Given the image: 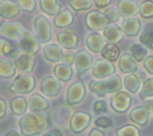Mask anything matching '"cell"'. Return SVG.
I'll return each instance as SVG.
<instances>
[{
	"instance_id": "obj_1",
	"label": "cell",
	"mask_w": 153,
	"mask_h": 136,
	"mask_svg": "<svg viewBox=\"0 0 153 136\" xmlns=\"http://www.w3.org/2000/svg\"><path fill=\"white\" fill-rule=\"evenodd\" d=\"M18 126L23 136H38L49 128V120L45 113L31 112L20 117Z\"/></svg>"
},
{
	"instance_id": "obj_2",
	"label": "cell",
	"mask_w": 153,
	"mask_h": 136,
	"mask_svg": "<svg viewBox=\"0 0 153 136\" xmlns=\"http://www.w3.org/2000/svg\"><path fill=\"white\" fill-rule=\"evenodd\" d=\"M123 84L118 75H112L103 80H91L88 82V91L94 95L103 98L108 94H115L121 91Z\"/></svg>"
},
{
	"instance_id": "obj_3",
	"label": "cell",
	"mask_w": 153,
	"mask_h": 136,
	"mask_svg": "<svg viewBox=\"0 0 153 136\" xmlns=\"http://www.w3.org/2000/svg\"><path fill=\"white\" fill-rule=\"evenodd\" d=\"M36 86V80L32 75H17L10 86V92L17 94H26L33 91Z\"/></svg>"
},
{
	"instance_id": "obj_4",
	"label": "cell",
	"mask_w": 153,
	"mask_h": 136,
	"mask_svg": "<svg viewBox=\"0 0 153 136\" xmlns=\"http://www.w3.org/2000/svg\"><path fill=\"white\" fill-rule=\"evenodd\" d=\"M33 27L39 43L48 44V42L51 39V24L48 18L44 16H37L33 20Z\"/></svg>"
},
{
	"instance_id": "obj_5",
	"label": "cell",
	"mask_w": 153,
	"mask_h": 136,
	"mask_svg": "<svg viewBox=\"0 0 153 136\" xmlns=\"http://www.w3.org/2000/svg\"><path fill=\"white\" fill-rule=\"evenodd\" d=\"M91 119H92V117L88 112L75 111V112H73V116H72L69 125H68L69 130L73 134H81L86 130V128H88Z\"/></svg>"
},
{
	"instance_id": "obj_6",
	"label": "cell",
	"mask_w": 153,
	"mask_h": 136,
	"mask_svg": "<svg viewBox=\"0 0 153 136\" xmlns=\"http://www.w3.org/2000/svg\"><path fill=\"white\" fill-rule=\"evenodd\" d=\"M19 47L24 51V54H29L31 56L37 54L41 48L39 41L36 37V35H33L27 30H24L22 36L19 37Z\"/></svg>"
},
{
	"instance_id": "obj_7",
	"label": "cell",
	"mask_w": 153,
	"mask_h": 136,
	"mask_svg": "<svg viewBox=\"0 0 153 136\" xmlns=\"http://www.w3.org/2000/svg\"><path fill=\"white\" fill-rule=\"evenodd\" d=\"M85 93H86V89H85V85L82 84V81L81 80L74 81L72 85H69L66 92L67 105L73 106V105L80 104L85 98Z\"/></svg>"
},
{
	"instance_id": "obj_8",
	"label": "cell",
	"mask_w": 153,
	"mask_h": 136,
	"mask_svg": "<svg viewBox=\"0 0 153 136\" xmlns=\"http://www.w3.org/2000/svg\"><path fill=\"white\" fill-rule=\"evenodd\" d=\"M115 72H116V68L112 64V62H110L105 58L96 60V62L93 63V67H92V75L97 80L108 79V78L115 75Z\"/></svg>"
},
{
	"instance_id": "obj_9",
	"label": "cell",
	"mask_w": 153,
	"mask_h": 136,
	"mask_svg": "<svg viewBox=\"0 0 153 136\" xmlns=\"http://www.w3.org/2000/svg\"><path fill=\"white\" fill-rule=\"evenodd\" d=\"M61 88H62L61 81L56 76H51V75L44 76L39 84V89L42 94L48 98H54L59 95L61 92Z\"/></svg>"
},
{
	"instance_id": "obj_10",
	"label": "cell",
	"mask_w": 153,
	"mask_h": 136,
	"mask_svg": "<svg viewBox=\"0 0 153 136\" xmlns=\"http://www.w3.org/2000/svg\"><path fill=\"white\" fill-rule=\"evenodd\" d=\"M131 105V97L129 92L120 91L111 95L110 99V106L111 109L117 113H124L129 110Z\"/></svg>"
},
{
	"instance_id": "obj_11",
	"label": "cell",
	"mask_w": 153,
	"mask_h": 136,
	"mask_svg": "<svg viewBox=\"0 0 153 136\" xmlns=\"http://www.w3.org/2000/svg\"><path fill=\"white\" fill-rule=\"evenodd\" d=\"M85 24L88 29L98 31V30L105 29L108 25H110V20L108 19V17L104 13H102L99 11H90L86 14Z\"/></svg>"
},
{
	"instance_id": "obj_12",
	"label": "cell",
	"mask_w": 153,
	"mask_h": 136,
	"mask_svg": "<svg viewBox=\"0 0 153 136\" xmlns=\"http://www.w3.org/2000/svg\"><path fill=\"white\" fill-rule=\"evenodd\" d=\"M76 57H75V68H76V73L78 75H82L84 73H86L88 69H91L93 67V58L91 56V54L88 51H86L85 49H80L79 51H76Z\"/></svg>"
},
{
	"instance_id": "obj_13",
	"label": "cell",
	"mask_w": 153,
	"mask_h": 136,
	"mask_svg": "<svg viewBox=\"0 0 153 136\" xmlns=\"http://www.w3.org/2000/svg\"><path fill=\"white\" fill-rule=\"evenodd\" d=\"M72 116H73L72 110L68 106H65V105L56 106L50 112V117H51L53 122L59 126H67V124L69 125Z\"/></svg>"
},
{
	"instance_id": "obj_14",
	"label": "cell",
	"mask_w": 153,
	"mask_h": 136,
	"mask_svg": "<svg viewBox=\"0 0 153 136\" xmlns=\"http://www.w3.org/2000/svg\"><path fill=\"white\" fill-rule=\"evenodd\" d=\"M56 38H57V42H59L60 47H62L67 50L75 49L76 45H78V42H79L78 35L72 30H63V31L57 32Z\"/></svg>"
},
{
	"instance_id": "obj_15",
	"label": "cell",
	"mask_w": 153,
	"mask_h": 136,
	"mask_svg": "<svg viewBox=\"0 0 153 136\" xmlns=\"http://www.w3.org/2000/svg\"><path fill=\"white\" fill-rule=\"evenodd\" d=\"M116 8L120 16L123 18H133L140 11V6L136 0H120Z\"/></svg>"
},
{
	"instance_id": "obj_16",
	"label": "cell",
	"mask_w": 153,
	"mask_h": 136,
	"mask_svg": "<svg viewBox=\"0 0 153 136\" xmlns=\"http://www.w3.org/2000/svg\"><path fill=\"white\" fill-rule=\"evenodd\" d=\"M24 29H23V25L22 23L19 21H8V23H2L1 24V27H0V35L5 38H17V37H20L22 33H23Z\"/></svg>"
},
{
	"instance_id": "obj_17",
	"label": "cell",
	"mask_w": 153,
	"mask_h": 136,
	"mask_svg": "<svg viewBox=\"0 0 153 136\" xmlns=\"http://www.w3.org/2000/svg\"><path fill=\"white\" fill-rule=\"evenodd\" d=\"M103 37L108 43L111 44H117L122 41L123 38V31L121 29V26L116 25V24H110L108 25L104 31H103Z\"/></svg>"
},
{
	"instance_id": "obj_18",
	"label": "cell",
	"mask_w": 153,
	"mask_h": 136,
	"mask_svg": "<svg viewBox=\"0 0 153 136\" xmlns=\"http://www.w3.org/2000/svg\"><path fill=\"white\" fill-rule=\"evenodd\" d=\"M129 118L133 123L140 125V126H145L148 123V118H149V111L142 105V106H135L134 109L130 110L129 112Z\"/></svg>"
},
{
	"instance_id": "obj_19",
	"label": "cell",
	"mask_w": 153,
	"mask_h": 136,
	"mask_svg": "<svg viewBox=\"0 0 153 136\" xmlns=\"http://www.w3.org/2000/svg\"><path fill=\"white\" fill-rule=\"evenodd\" d=\"M20 7L13 0H1L0 1V16L5 19L16 18L19 14Z\"/></svg>"
},
{
	"instance_id": "obj_20",
	"label": "cell",
	"mask_w": 153,
	"mask_h": 136,
	"mask_svg": "<svg viewBox=\"0 0 153 136\" xmlns=\"http://www.w3.org/2000/svg\"><path fill=\"white\" fill-rule=\"evenodd\" d=\"M121 29L127 37H136L141 30V23L135 17L126 18L121 24Z\"/></svg>"
},
{
	"instance_id": "obj_21",
	"label": "cell",
	"mask_w": 153,
	"mask_h": 136,
	"mask_svg": "<svg viewBox=\"0 0 153 136\" xmlns=\"http://www.w3.org/2000/svg\"><path fill=\"white\" fill-rule=\"evenodd\" d=\"M13 63L16 66V68L22 72V73H26L29 74L30 72H32L33 66H35V58L29 55V54H22L20 56H18L17 58L13 60Z\"/></svg>"
},
{
	"instance_id": "obj_22",
	"label": "cell",
	"mask_w": 153,
	"mask_h": 136,
	"mask_svg": "<svg viewBox=\"0 0 153 136\" xmlns=\"http://www.w3.org/2000/svg\"><path fill=\"white\" fill-rule=\"evenodd\" d=\"M49 106H50L49 101L42 94L33 93L29 98V107H30L31 112H43V111L48 110Z\"/></svg>"
},
{
	"instance_id": "obj_23",
	"label": "cell",
	"mask_w": 153,
	"mask_h": 136,
	"mask_svg": "<svg viewBox=\"0 0 153 136\" xmlns=\"http://www.w3.org/2000/svg\"><path fill=\"white\" fill-rule=\"evenodd\" d=\"M86 45L90 51L92 52H102L103 48L105 47L104 44V37L99 35L98 32H90L86 37Z\"/></svg>"
},
{
	"instance_id": "obj_24",
	"label": "cell",
	"mask_w": 153,
	"mask_h": 136,
	"mask_svg": "<svg viewBox=\"0 0 153 136\" xmlns=\"http://www.w3.org/2000/svg\"><path fill=\"white\" fill-rule=\"evenodd\" d=\"M43 55L45 57V60H48L49 62L53 63H59L62 60V49L60 45L50 43V44H45V47L43 48Z\"/></svg>"
},
{
	"instance_id": "obj_25",
	"label": "cell",
	"mask_w": 153,
	"mask_h": 136,
	"mask_svg": "<svg viewBox=\"0 0 153 136\" xmlns=\"http://www.w3.org/2000/svg\"><path fill=\"white\" fill-rule=\"evenodd\" d=\"M118 68L122 73L130 74L137 70V62L130 54H122L118 58Z\"/></svg>"
},
{
	"instance_id": "obj_26",
	"label": "cell",
	"mask_w": 153,
	"mask_h": 136,
	"mask_svg": "<svg viewBox=\"0 0 153 136\" xmlns=\"http://www.w3.org/2000/svg\"><path fill=\"white\" fill-rule=\"evenodd\" d=\"M74 23V14L69 8L62 10L54 18V25L57 27H68Z\"/></svg>"
},
{
	"instance_id": "obj_27",
	"label": "cell",
	"mask_w": 153,
	"mask_h": 136,
	"mask_svg": "<svg viewBox=\"0 0 153 136\" xmlns=\"http://www.w3.org/2000/svg\"><path fill=\"white\" fill-rule=\"evenodd\" d=\"M10 106H11V111L13 115L16 116H24L26 115V111H27V100L24 98V97H14L10 100Z\"/></svg>"
},
{
	"instance_id": "obj_28",
	"label": "cell",
	"mask_w": 153,
	"mask_h": 136,
	"mask_svg": "<svg viewBox=\"0 0 153 136\" xmlns=\"http://www.w3.org/2000/svg\"><path fill=\"white\" fill-rule=\"evenodd\" d=\"M123 85L126 87V89L129 92V93H137L141 88V81H140V78L134 74V73H130L128 75L124 76V80H123Z\"/></svg>"
},
{
	"instance_id": "obj_29",
	"label": "cell",
	"mask_w": 153,
	"mask_h": 136,
	"mask_svg": "<svg viewBox=\"0 0 153 136\" xmlns=\"http://www.w3.org/2000/svg\"><path fill=\"white\" fill-rule=\"evenodd\" d=\"M54 75L60 80V81H69L72 75H73V70L71 68V66L65 64V63H56V66L54 67Z\"/></svg>"
},
{
	"instance_id": "obj_30",
	"label": "cell",
	"mask_w": 153,
	"mask_h": 136,
	"mask_svg": "<svg viewBox=\"0 0 153 136\" xmlns=\"http://www.w3.org/2000/svg\"><path fill=\"white\" fill-rule=\"evenodd\" d=\"M0 51L2 56H7L10 58H17L19 55V50H17L10 41H7L5 37L0 38Z\"/></svg>"
},
{
	"instance_id": "obj_31",
	"label": "cell",
	"mask_w": 153,
	"mask_h": 136,
	"mask_svg": "<svg viewBox=\"0 0 153 136\" xmlns=\"http://www.w3.org/2000/svg\"><path fill=\"white\" fill-rule=\"evenodd\" d=\"M39 7L49 16H56L61 12V6L56 0H39Z\"/></svg>"
},
{
	"instance_id": "obj_32",
	"label": "cell",
	"mask_w": 153,
	"mask_h": 136,
	"mask_svg": "<svg viewBox=\"0 0 153 136\" xmlns=\"http://www.w3.org/2000/svg\"><path fill=\"white\" fill-rule=\"evenodd\" d=\"M140 43L143 45V47H147L149 49L153 50V23L152 24H147L142 32L140 33Z\"/></svg>"
},
{
	"instance_id": "obj_33",
	"label": "cell",
	"mask_w": 153,
	"mask_h": 136,
	"mask_svg": "<svg viewBox=\"0 0 153 136\" xmlns=\"http://www.w3.org/2000/svg\"><path fill=\"white\" fill-rule=\"evenodd\" d=\"M102 56H103V58H105L110 62H115L121 56L120 55V49L116 44L108 43V44H105V47L102 50Z\"/></svg>"
},
{
	"instance_id": "obj_34",
	"label": "cell",
	"mask_w": 153,
	"mask_h": 136,
	"mask_svg": "<svg viewBox=\"0 0 153 136\" xmlns=\"http://www.w3.org/2000/svg\"><path fill=\"white\" fill-rule=\"evenodd\" d=\"M16 66L12 61L7 58L0 60V76L1 78H12L16 74Z\"/></svg>"
},
{
	"instance_id": "obj_35",
	"label": "cell",
	"mask_w": 153,
	"mask_h": 136,
	"mask_svg": "<svg viewBox=\"0 0 153 136\" xmlns=\"http://www.w3.org/2000/svg\"><path fill=\"white\" fill-rule=\"evenodd\" d=\"M139 98L141 100L153 98V78H147L143 81V84L141 85V88L139 91Z\"/></svg>"
},
{
	"instance_id": "obj_36",
	"label": "cell",
	"mask_w": 153,
	"mask_h": 136,
	"mask_svg": "<svg viewBox=\"0 0 153 136\" xmlns=\"http://www.w3.org/2000/svg\"><path fill=\"white\" fill-rule=\"evenodd\" d=\"M130 55L136 62H143V60L147 57V49L141 43H134L130 47Z\"/></svg>"
},
{
	"instance_id": "obj_37",
	"label": "cell",
	"mask_w": 153,
	"mask_h": 136,
	"mask_svg": "<svg viewBox=\"0 0 153 136\" xmlns=\"http://www.w3.org/2000/svg\"><path fill=\"white\" fill-rule=\"evenodd\" d=\"M116 136H140L139 129L133 124H126L115 130Z\"/></svg>"
},
{
	"instance_id": "obj_38",
	"label": "cell",
	"mask_w": 153,
	"mask_h": 136,
	"mask_svg": "<svg viewBox=\"0 0 153 136\" xmlns=\"http://www.w3.org/2000/svg\"><path fill=\"white\" fill-rule=\"evenodd\" d=\"M92 5H93L92 0H69L71 8H73L76 12L84 11V10H88V8L92 7Z\"/></svg>"
},
{
	"instance_id": "obj_39",
	"label": "cell",
	"mask_w": 153,
	"mask_h": 136,
	"mask_svg": "<svg viewBox=\"0 0 153 136\" xmlns=\"http://www.w3.org/2000/svg\"><path fill=\"white\" fill-rule=\"evenodd\" d=\"M140 16L142 18H152L153 17V1L145 0L140 4Z\"/></svg>"
},
{
	"instance_id": "obj_40",
	"label": "cell",
	"mask_w": 153,
	"mask_h": 136,
	"mask_svg": "<svg viewBox=\"0 0 153 136\" xmlns=\"http://www.w3.org/2000/svg\"><path fill=\"white\" fill-rule=\"evenodd\" d=\"M18 6L20 7V10L25 11V12H33L36 8V1L35 0H14Z\"/></svg>"
},
{
	"instance_id": "obj_41",
	"label": "cell",
	"mask_w": 153,
	"mask_h": 136,
	"mask_svg": "<svg viewBox=\"0 0 153 136\" xmlns=\"http://www.w3.org/2000/svg\"><path fill=\"white\" fill-rule=\"evenodd\" d=\"M94 124H96V128H99V129H109V128L112 126V120L108 116H100V117H98L94 120Z\"/></svg>"
},
{
	"instance_id": "obj_42",
	"label": "cell",
	"mask_w": 153,
	"mask_h": 136,
	"mask_svg": "<svg viewBox=\"0 0 153 136\" xmlns=\"http://www.w3.org/2000/svg\"><path fill=\"white\" fill-rule=\"evenodd\" d=\"M104 14H105V16L108 17V19L110 20V24H115V23L118 20V18H120V13H118L117 8H115V7H108V8L105 10Z\"/></svg>"
},
{
	"instance_id": "obj_43",
	"label": "cell",
	"mask_w": 153,
	"mask_h": 136,
	"mask_svg": "<svg viewBox=\"0 0 153 136\" xmlns=\"http://www.w3.org/2000/svg\"><path fill=\"white\" fill-rule=\"evenodd\" d=\"M92 109H93V112L96 115H102V113H105L108 111V105L104 100H96L93 103Z\"/></svg>"
},
{
	"instance_id": "obj_44",
	"label": "cell",
	"mask_w": 153,
	"mask_h": 136,
	"mask_svg": "<svg viewBox=\"0 0 153 136\" xmlns=\"http://www.w3.org/2000/svg\"><path fill=\"white\" fill-rule=\"evenodd\" d=\"M75 57H76V55L74 54V52H72V51H67V52H63V55H62V63H65V64H68V66H72L73 63H75Z\"/></svg>"
},
{
	"instance_id": "obj_45",
	"label": "cell",
	"mask_w": 153,
	"mask_h": 136,
	"mask_svg": "<svg viewBox=\"0 0 153 136\" xmlns=\"http://www.w3.org/2000/svg\"><path fill=\"white\" fill-rule=\"evenodd\" d=\"M143 67L145 69L153 75V55L152 56H147L145 60H143Z\"/></svg>"
},
{
	"instance_id": "obj_46",
	"label": "cell",
	"mask_w": 153,
	"mask_h": 136,
	"mask_svg": "<svg viewBox=\"0 0 153 136\" xmlns=\"http://www.w3.org/2000/svg\"><path fill=\"white\" fill-rule=\"evenodd\" d=\"M7 109V105H6V101H5V99L4 98H0V118L2 119V118H5V116H6V110Z\"/></svg>"
},
{
	"instance_id": "obj_47",
	"label": "cell",
	"mask_w": 153,
	"mask_h": 136,
	"mask_svg": "<svg viewBox=\"0 0 153 136\" xmlns=\"http://www.w3.org/2000/svg\"><path fill=\"white\" fill-rule=\"evenodd\" d=\"M110 2H111V0H93V4L98 8H105L110 5Z\"/></svg>"
},
{
	"instance_id": "obj_48",
	"label": "cell",
	"mask_w": 153,
	"mask_h": 136,
	"mask_svg": "<svg viewBox=\"0 0 153 136\" xmlns=\"http://www.w3.org/2000/svg\"><path fill=\"white\" fill-rule=\"evenodd\" d=\"M42 136H63V134L59 129H51V130L44 132Z\"/></svg>"
},
{
	"instance_id": "obj_49",
	"label": "cell",
	"mask_w": 153,
	"mask_h": 136,
	"mask_svg": "<svg viewBox=\"0 0 153 136\" xmlns=\"http://www.w3.org/2000/svg\"><path fill=\"white\" fill-rule=\"evenodd\" d=\"M87 136H105V135H104V132H103L102 130H99L98 128H93V129L90 130V132H88Z\"/></svg>"
},
{
	"instance_id": "obj_50",
	"label": "cell",
	"mask_w": 153,
	"mask_h": 136,
	"mask_svg": "<svg viewBox=\"0 0 153 136\" xmlns=\"http://www.w3.org/2000/svg\"><path fill=\"white\" fill-rule=\"evenodd\" d=\"M2 136H22V135L18 131H16V130H10V131L5 132Z\"/></svg>"
}]
</instances>
